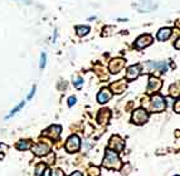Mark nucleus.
<instances>
[{
	"label": "nucleus",
	"mask_w": 180,
	"mask_h": 176,
	"mask_svg": "<svg viewBox=\"0 0 180 176\" xmlns=\"http://www.w3.org/2000/svg\"><path fill=\"white\" fill-rule=\"evenodd\" d=\"M102 165L107 169H113V170H118L121 167V160L118 157V155L116 154L115 151H112L108 149L106 151L105 159L102 161Z\"/></svg>",
	"instance_id": "f257e3e1"
},
{
	"label": "nucleus",
	"mask_w": 180,
	"mask_h": 176,
	"mask_svg": "<svg viewBox=\"0 0 180 176\" xmlns=\"http://www.w3.org/2000/svg\"><path fill=\"white\" fill-rule=\"evenodd\" d=\"M165 108H166V102H165L164 97L159 96V94H155L151 97L149 102V109L151 112H161Z\"/></svg>",
	"instance_id": "f03ea898"
},
{
	"label": "nucleus",
	"mask_w": 180,
	"mask_h": 176,
	"mask_svg": "<svg viewBox=\"0 0 180 176\" xmlns=\"http://www.w3.org/2000/svg\"><path fill=\"white\" fill-rule=\"evenodd\" d=\"M148 118H149V113L144 108H137L132 113V122L136 123V125H143V123L148 121Z\"/></svg>",
	"instance_id": "7ed1b4c3"
},
{
	"label": "nucleus",
	"mask_w": 180,
	"mask_h": 176,
	"mask_svg": "<svg viewBox=\"0 0 180 176\" xmlns=\"http://www.w3.org/2000/svg\"><path fill=\"white\" fill-rule=\"evenodd\" d=\"M79 147H81V141H79V137L77 135H72L67 140V142H66V150L71 152V154L77 152L79 150Z\"/></svg>",
	"instance_id": "20e7f679"
},
{
	"label": "nucleus",
	"mask_w": 180,
	"mask_h": 176,
	"mask_svg": "<svg viewBox=\"0 0 180 176\" xmlns=\"http://www.w3.org/2000/svg\"><path fill=\"white\" fill-rule=\"evenodd\" d=\"M125 63H126L125 59H122V58H115V59H112L110 62V64H108V69H110L111 73L116 74V73L121 72V70L124 69Z\"/></svg>",
	"instance_id": "39448f33"
},
{
	"label": "nucleus",
	"mask_w": 180,
	"mask_h": 176,
	"mask_svg": "<svg viewBox=\"0 0 180 176\" xmlns=\"http://www.w3.org/2000/svg\"><path fill=\"white\" fill-rule=\"evenodd\" d=\"M151 43H153V37L149 35V34H144V35H140L137 39L135 40V48L136 49H145L146 47H149Z\"/></svg>",
	"instance_id": "423d86ee"
},
{
	"label": "nucleus",
	"mask_w": 180,
	"mask_h": 176,
	"mask_svg": "<svg viewBox=\"0 0 180 176\" xmlns=\"http://www.w3.org/2000/svg\"><path fill=\"white\" fill-rule=\"evenodd\" d=\"M148 65V68L150 72H155V70H158L159 73H165L168 70V64L165 63V62H154V60H150L146 63Z\"/></svg>",
	"instance_id": "0eeeda50"
},
{
	"label": "nucleus",
	"mask_w": 180,
	"mask_h": 176,
	"mask_svg": "<svg viewBox=\"0 0 180 176\" xmlns=\"http://www.w3.org/2000/svg\"><path fill=\"white\" fill-rule=\"evenodd\" d=\"M108 147H110V150L115 151V152H120V151L124 150L125 141L118 136H112L111 140H110V145H108Z\"/></svg>",
	"instance_id": "6e6552de"
},
{
	"label": "nucleus",
	"mask_w": 180,
	"mask_h": 176,
	"mask_svg": "<svg viewBox=\"0 0 180 176\" xmlns=\"http://www.w3.org/2000/svg\"><path fill=\"white\" fill-rule=\"evenodd\" d=\"M161 85H163V82L160 80L159 78H156V77H150L149 78V84H148V92L149 94H154L159 91L160 88H161Z\"/></svg>",
	"instance_id": "1a4fd4ad"
},
{
	"label": "nucleus",
	"mask_w": 180,
	"mask_h": 176,
	"mask_svg": "<svg viewBox=\"0 0 180 176\" xmlns=\"http://www.w3.org/2000/svg\"><path fill=\"white\" fill-rule=\"evenodd\" d=\"M60 132H62V127L53 125V126H50L49 128H47V130L43 132V136L49 137V139H52V140H57L59 137Z\"/></svg>",
	"instance_id": "9d476101"
},
{
	"label": "nucleus",
	"mask_w": 180,
	"mask_h": 176,
	"mask_svg": "<svg viewBox=\"0 0 180 176\" xmlns=\"http://www.w3.org/2000/svg\"><path fill=\"white\" fill-rule=\"evenodd\" d=\"M126 88H127V80H125V79L116 80V82L111 83V85H110V91L112 93H117V94L122 93Z\"/></svg>",
	"instance_id": "9b49d317"
},
{
	"label": "nucleus",
	"mask_w": 180,
	"mask_h": 176,
	"mask_svg": "<svg viewBox=\"0 0 180 176\" xmlns=\"http://www.w3.org/2000/svg\"><path fill=\"white\" fill-rule=\"evenodd\" d=\"M32 150L34 152V155H37V156H45L49 154L50 147L47 144H44V142H39V144L32 146Z\"/></svg>",
	"instance_id": "f8f14e48"
},
{
	"label": "nucleus",
	"mask_w": 180,
	"mask_h": 176,
	"mask_svg": "<svg viewBox=\"0 0 180 176\" xmlns=\"http://www.w3.org/2000/svg\"><path fill=\"white\" fill-rule=\"evenodd\" d=\"M141 73V68H140V65H130L129 68H127L126 70V80H135L137 77L140 75Z\"/></svg>",
	"instance_id": "ddd939ff"
},
{
	"label": "nucleus",
	"mask_w": 180,
	"mask_h": 176,
	"mask_svg": "<svg viewBox=\"0 0 180 176\" xmlns=\"http://www.w3.org/2000/svg\"><path fill=\"white\" fill-rule=\"evenodd\" d=\"M111 98H112V92L108 88H102L97 94V101H98V103H101V104L107 103Z\"/></svg>",
	"instance_id": "4468645a"
},
{
	"label": "nucleus",
	"mask_w": 180,
	"mask_h": 176,
	"mask_svg": "<svg viewBox=\"0 0 180 176\" xmlns=\"http://www.w3.org/2000/svg\"><path fill=\"white\" fill-rule=\"evenodd\" d=\"M111 117V111L107 108H103V109H99L98 115H97V121L98 123H101V125H105V123L108 122Z\"/></svg>",
	"instance_id": "2eb2a0df"
},
{
	"label": "nucleus",
	"mask_w": 180,
	"mask_h": 176,
	"mask_svg": "<svg viewBox=\"0 0 180 176\" xmlns=\"http://www.w3.org/2000/svg\"><path fill=\"white\" fill-rule=\"evenodd\" d=\"M171 34H173V29H170V28H161L158 32V34H156V38L160 42H165L171 37Z\"/></svg>",
	"instance_id": "dca6fc26"
},
{
	"label": "nucleus",
	"mask_w": 180,
	"mask_h": 176,
	"mask_svg": "<svg viewBox=\"0 0 180 176\" xmlns=\"http://www.w3.org/2000/svg\"><path fill=\"white\" fill-rule=\"evenodd\" d=\"M32 147V142L29 140H20L17 144V149L19 151H25V150H29Z\"/></svg>",
	"instance_id": "f3484780"
},
{
	"label": "nucleus",
	"mask_w": 180,
	"mask_h": 176,
	"mask_svg": "<svg viewBox=\"0 0 180 176\" xmlns=\"http://www.w3.org/2000/svg\"><path fill=\"white\" fill-rule=\"evenodd\" d=\"M76 33H77L78 37H84L89 33V27L87 25H78L76 28Z\"/></svg>",
	"instance_id": "a211bd4d"
},
{
	"label": "nucleus",
	"mask_w": 180,
	"mask_h": 176,
	"mask_svg": "<svg viewBox=\"0 0 180 176\" xmlns=\"http://www.w3.org/2000/svg\"><path fill=\"white\" fill-rule=\"evenodd\" d=\"M24 104H25V101H22V102L19 103L15 108H13V109H12V112H10V113H9V115L6 116V118H10V117H13L14 115H15V113H18V112L20 111V109H22L23 107H24Z\"/></svg>",
	"instance_id": "6ab92c4d"
},
{
	"label": "nucleus",
	"mask_w": 180,
	"mask_h": 176,
	"mask_svg": "<svg viewBox=\"0 0 180 176\" xmlns=\"http://www.w3.org/2000/svg\"><path fill=\"white\" fill-rule=\"evenodd\" d=\"M83 83H84V80L82 77H79V75H74L73 77V85L76 88H81Z\"/></svg>",
	"instance_id": "aec40b11"
},
{
	"label": "nucleus",
	"mask_w": 180,
	"mask_h": 176,
	"mask_svg": "<svg viewBox=\"0 0 180 176\" xmlns=\"http://www.w3.org/2000/svg\"><path fill=\"white\" fill-rule=\"evenodd\" d=\"M170 96H173V97L179 96V83L173 84L171 87H170Z\"/></svg>",
	"instance_id": "412c9836"
},
{
	"label": "nucleus",
	"mask_w": 180,
	"mask_h": 176,
	"mask_svg": "<svg viewBox=\"0 0 180 176\" xmlns=\"http://www.w3.org/2000/svg\"><path fill=\"white\" fill-rule=\"evenodd\" d=\"M45 171V165L44 164H38L35 167V175L37 176H42Z\"/></svg>",
	"instance_id": "4be33fe9"
},
{
	"label": "nucleus",
	"mask_w": 180,
	"mask_h": 176,
	"mask_svg": "<svg viewBox=\"0 0 180 176\" xmlns=\"http://www.w3.org/2000/svg\"><path fill=\"white\" fill-rule=\"evenodd\" d=\"M45 64H47V54L45 53H42L40 54V63H39L40 69H43L45 67Z\"/></svg>",
	"instance_id": "5701e85b"
},
{
	"label": "nucleus",
	"mask_w": 180,
	"mask_h": 176,
	"mask_svg": "<svg viewBox=\"0 0 180 176\" xmlns=\"http://www.w3.org/2000/svg\"><path fill=\"white\" fill-rule=\"evenodd\" d=\"M88 175L89 176H98L99 175V169L98 167H89L88 169Z\"/></svg>",
	"instance_id": "b1692460"
},
{
	"label": "nucleus",
	"mask_w": 180,
	"mask_h": 176,
	"mask_svg": "<svg viewBox=\"0 0 180 176\" xmlns=\"http://www.w3.org/2000/svg\"><path fill=\"white\" fill-rule=\"evenodd\" d=\"M50 176H64L63 171L59 170V169H53L50 171Z\"/></svg>",
	"instance_id": "393cba45"
},
{
	"label": "nucleus",
	"mask_w": 180,
	"mask_h": 176,
	"mask_svg": "<svg viewBox=\"0 0 180 176\" xmlns=\"http://www.w3.org/2000/svg\"><path fill=\"white\" fill-rule=\"evenodd\" d=\"M76 102H77V98H76L74 96H71V97L68 98V106H69V107H72Z\"/></svg>",
	"instance_id": "a878e982"
},
{
	"label": "nucleus",
	"mask_w": 180,
	"mask_h": 176,
	"mask_svg": "<svg viewBox=\"0 0 180 176\" xmlns=\"http://www.w3.org/2000/svg\"><path fill=\"white\" fill-rule=\"evenodd\" d=\"M151 3H153V0H140V4L143 6H150Z\"/></svg>",
	"instance_id": "bb28decb"
},
{
	"label": "nucleus",
	"mask_w": 180,
	"mask_h": 176,
	"mask_svg": "<svg viewBox=\"0 0 180 176\" xmlns=\"http://www.w3.org/2000/svg\"><path fill=\"white\" fill-rule=\"evenodd\" d=\"M174 109H175V112H176V113L180 112V102H179V101L175 102V104H174Z\"/></svg>",
	"instance_id": "cd10ccee"
},
{
	"label": "nucleus",
	"mask_w": 180,
	"mask_h": 176,
	"mask_svg": "<svg viewBox=\"0 0 180 176\" xmlns=\"http://www.w3.org/2000/svg\"><path fill=\"white\" fill-rule=\"evenodd\" d=\"M34 93H35V85H33V88H32V91H30V93L28 94V99H32V97L34 96Z\"/></svg>",
	"instance_id": "c85d7f7f"
},
{
	"label": "nucleus",
	"mask_w": 180,
	"mask_h": 176,
	"mask_svg": "<svg viewBox=\"0 0 180 176\" xmlns=\"http://www.w3.org/2000/svg\"><path fill=\"white\" fill-rule=\"evenodd\" d=\"M71 176H83V174H82V172H79V171H76V172H73Z\"/></svg>",
	"instance_id": "c756f323"
},
{
	"label": "nucleus",
	"mask_w": 180,
	"mask_h": 176,
	"mask_svg": "<svg viewBox=\"0 0 180 176\" xmlns=\"http://www.w3.org/2000/svg\"><path fill=\"white\" fill-rule=\"evenodd\" d=\"M57 42V30H54V34H53V43Z\"/></svg>",
	"instance_id": "7c9ffc66"
},
{
	"label": "nucleus",
	"mask_w": 180,
	"mask_h": 176,
	"mask_svg": "<svg viewBox=\"0 0 180 176\" xmlns=\"http://www.w3.org/2000/svg\"><path fill=\"white\" fill-rule=\"evenodd\" d=\"M175 47H176V49H180V39L176 40V44H175Z\"/></svg>",
	"instance_id": "2f4dec72"
},
{
	"label": "nucleus",
	"mask_w": 180,
	"mask_h": 176,
	"mask_svg": "<svg viewBox=\"0 0 180 176\" xmlns=\"http://www.w3.org/2000/svg\"><path fill=\"white\" fill-rule=\"evenodd\" d=\"M1 147H3V145H1V144H0V149H1Z\"/></svg>",
	"instance_id": "473e14b6"
},
{
	"label": "nucleus",
	"mask_w": 180,
	"mask_h": 176,
	"mask_svg": "<svg viewBox=\"0 0 180 176\" xmlns=\"http://www.w3.org/2000/svg\"><path fill=\"white\" fill-rule=\"evenodd\" d=\"M176 176H179V175H176Z\"/></svg>",
	"instance_id": "72a5a7b5"
}]
</instances>
